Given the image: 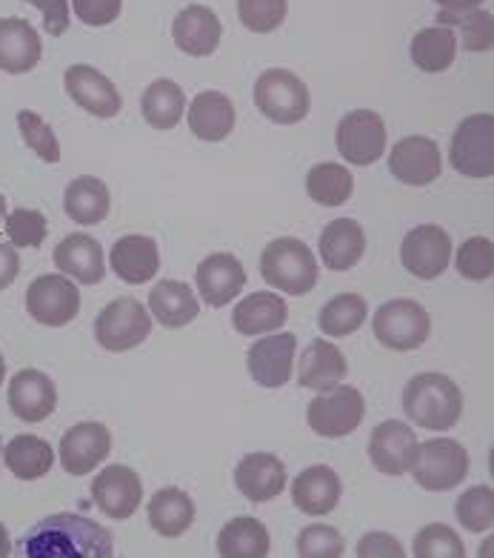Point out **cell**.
Returning <instances> with one entry per match:
<instances>
[{"instance_id":"1","label":"cell","mask_w":494,"mask_h":558,"mask_svg":"<svg viewBox=\"0 0 494 558\" xmlns=\"http://www.w3.org/2000/svg\"><path fill=\"white\" fill-rule=\"evenodd\" d=\"M21 556L26 558H112L114 538L98 521L58 512L38 521L23 535Z\"/></svg>"},{"instance_id":"2","label":"cell","mask_w":494,"mask_h":558,"mask_svg":"<svg viewBox=\"0 0 494 558\" xmlns=\"http://www.w3.org/2000/svg\"><path fill=\"white\" fill-rule=\"evenodd\" d=\"M404 410L418 427L446 433L464 415V392L449 375H415L404 390Z\"/></svg>"},{"instance_id":"3","label":"cell","mask_w":494,"mask_h":558,"mask_svg":"<svg viewBox=\"0 0 494 558\" xmlns=\"http://www.w3.org/2000/svg\"><path fill=\"white\" fill-rule=\"evenodd\" d=\"M260 276L286 295H306L318 287V258L297 238H277L260 255Z\"/></svg>"},{"instance_id":"4","label":"cell","mask_w":494,"mask_h":558,"mask_svg":"<svg viewBox=\"0 0 494 558\" xmlns=\"http://www.w3.org/2000/svg\"><path fill=\"white\" fill-rule=\"evenodd\" d=\"M255 107L272 123L292 126L309 116L312 98H309V86L295 72L267 70L255 81Z\"/></svg>"},{"instance_id":"5","label":"cell","mask_w":494,"mask_h":558,"mask_svg":"<svg viewBox=\"0 0 494 558\" xmlns=\"http://www.w3.org/2000/svg\"><path fill=\"white\" fill-rule=\"evenodd\" d=\"M409 473L429 493H446L464 482L469 473V452L455 438H429L418 444Z\"/></svg>"},{"instance_id":"6","label":"cell","mask_w":494,"mask_h":558,"mask_svg":"<svg viewBox=\"0 0 494 558\" xmlns=\"http://www.w3.org/2000/svg\"><path fill=\"white\" fill-rule=\"evenodd\" d=\"M366 401L358 387L335 384L329 390H320L306 410L309 427L323 438H343L355 433L363 424Z\"/></svg>"},{"instance_id":"7","label":"cell","mask_w":494,"mask_h":558,"mask_svg":"<svg viewBox=\"0 0 494 558\" xmlns=\"http://www.w3.org/2000/svg\"><path fill=\"white\" fill-rule=\"evenodd\" d=\"M372 329L374 338L388 350L411 352L427 344L429 332H432V318L418 301L395 299L374 313Z\"/></svg>"},{"instance_id":"8","label":"cell","mask_w":494,"mask_h":558,"mask_svg":"<svg viewBox=\"0 0 494 558\" xmlns=\"http://www.w3.org/2000/svg\"><path fill=\"white\" fill-rule=\"evenodd\" d=\"M152 332V315L137 299H114L95 318V338L109 352H126L144 344Z\"/></svg>"},{"instance_id":"9","label":"cell","mask_w":494,"mask_h":558,"mask_svg":"<svg viewBox=\"0 0 494 558\" xmlns=\"http://www.w3.org/2000/svg\"><path fill=\"white\" fill-rule=\"evenodd\" d=\"M449 161L455 172L466 178H492L494 175V118L469 116L460 121L452 138Z\"/></svg>"},{"instance_id":"10","label":"cell","mask_w":494,"mask_h":558,"mask_svg":"<svg viewBox=\"0 0 494 558\" xmlns=\"http://www.w3.org/2000/svg\"><path fill=\"white\" fill-rule=\"evenodd\" d=\"M337 153L355 167H372L386 153V123L372 109H355L337 123Z\"/></svg>"},{"instance_id":"11","label":"cell","mask_w":494,"mask_h":558,"mask_svg":"<svg viewBox=\"0 0 494 558\" xmlns=\"http://www.w3.org/2000/svg\"><path fill=\"white\" fill-rule=\"evenodd\" d=\"M26 313L44 327H66L81 313V292L69 276H40L26 290Z\"/></svg>"},{"instance_id":"12","label":"cell","mask_w":494,"mask_h":558,"mask_svg":"<svg viewBox=\"0 0 494 558\" xmlns=\"http://www.w3.org/2000/svg\"><path fill=\"white\" fill-rule=\"evenodd\" d=\"M400 260H404L406 272H411L420 281H432L449 269L452 260V238L449 232L437 227V223H423L406 232L404 244H400Z\"/></svg>"},{"instance_id":"13","label":"cell","mask_w":494,"mask_h":558,"mask_svg":"<svg viewBox=\"0 0 494 558\" xmlns=\"http://www.w3.org/2000/svg\"><path fill=\"white\" fill-rule=\"evenodd\" d=\"M91 498L103 515L109 519H129L135 515L137 507H140V498H144V482L140 475L126 464H112L107 466L103 473L95 475L91 482Z\"/></svg>"},{"instance_id":"14","label":"cell","mask_w":494,"mask_h":558,"mask_svg":"<svg viewBox=\"0 0 494 558\" xmlns=\"http://www.w3.org/2000/svg\"><path fill=\"white\" fill-rule=\"evenodd\" d=\"M441 169V146H437V141L423 138V135L400 138L392 146V155H388V172H392L400 184L427 186L432 184V181H437Z\"/></svg>"},{"instance_id":"15","label":"cell","mask_w":494,"mask_h":558,"mask_svg":"<svg viewBox=\"0 0 494 558\" xmlns=\"http://www.w3.org/2000/svg\"><path fill=\"white\" fill-rule=\"evenodd\" d=\"M63 86H66L69 98L95 118H114L123 109V98L118 93V86L103 72L89 66V63L69 66L66 75H63Z\"/></svg>"},{"instance_id":"16","label":"cell","mask_w":494,"mask_h":558,"mask_svg":"<svg viewBox=\"0 0 494 558\" xmlns=\"http://www.w3.org/2000/svg\"><path fill=\"white\" fill-rule=\"evenodd\" d=\"M415 452H418V438L406 421L388 418L372 429L369 459H372L374 470H381L383 475L409 473L415 464Z\"/></svg>"},{"instance_id":"17","label":"cell","mask_w":494,"mask_h":558,"mask_svg":"<svg viewBox=\"0 0 494 558\" xmlns=\"http://www.w3.org/2000/svg\"><path fill=\"white\" fill-rule=\"evenodd\" d=\"M295 352L297 338L292 332L260 338L249 347L246 367H249L255 384L267 387V390H277L283 384H289L292 367H295Z\"/></svg>"},{"instance_id":"18","label":"cell","mask_w":494,"mask_h":558,"mask_svg":"<svg viewBox=\"0 0 494 558\" xmlns=\"http://www.w3.org/2000/svg\"><path fill=\"white\" fill-rule=\"evenodd\" d=\"M112 452V436L98 421H84L61 438V464L69 475H89Z\"/></svg>"},{"instance_id":"19","label":"cell","mask_w":494,"mask_h":558,"mask_svg":"<svg viewBox=\"0 0 494 558\" xmlns=\"http://www.w3.org/2000/svg\"><path fill=\"white\" fill-rule=\"evenodd\" d=\"M54 407H58L54 381L40 369H21L9 381V410L15 413V418L40 424L54 413Z\"/></svg>"},{"instance_id":"20","label":"cell","mask_w":494,"mask_h":558,"mask_svg":"<svg viewBox=\"0 0 494 558\" xmlns=\"http://www.w3.org/2000/svg\"><path fill=\"white\" fill-rule=\"evenodd\" d=\"M195 281H198L200 299L214 310H221L232 304V299H237L246 287V269L232 253H212L200 260Z\"/></svg>"},{"instance_id":"21","label":"cell","mask_w":494,"mask_h":558,"mask_svg":"<svg viewBox=\"0 0 494 558\" xmlns=\"http://www.w3.org/2000/svg\"><path fill=\"white\" fill-rule=\"evenodd\" d=\"M235 487L251 505H267L286 487V464L272 452H249L235 466Z\"/></svg>"},{"instance_id":"22","label":"cell","mask_w":494,"mask_h":558,"mask_svg":"<svg viewBox=\"0 0 494 558\" xmlns=\"http://www.w3.org/2000/svg\"><path fill=\"white\" fill-rule=\"evenodd\" d=\"M221 17L214 15L209 7H186L177 12L175 24H172V38L177 49L192 58H209L221 47Z\"/></svg>"},{"instance_id":"23","label":"cell","mask_w":494,"mask_h":558,"mask_svg":"<svg viewBox=\"0 0 494 558\" xmlns=\"http://www.w3.org/2000/svg\"><path fill=\"white\" fill-rule=\"evenodd\" d=\"M40 35L23 17H3L0 21V72L7 75H26L40 63Z\"/></svg>"},{"instance_id":"24","label":"cell","mask_w":494,"mask_h":558,"mask_svg":"<svg viewBox=\"0 0 494 558\" xmlns=\"http://www.w3.org/2000/svg\"><path fill=\"white\" fill-rule=\"evenodd\" d=\"M54 267L61 269L63 276L75 278V281L95 287L107 276V264H103V246L91 235L75 232V235L63 238L61 244L54 246Z\"/></svg>"},{"instance_id":"25","label":"cell","mask_w":494,"mask_h":558,"mask_svg":"<svg viewBox=\"0 0 494 558\" xmlns=\"http://www.w3.org/2000/svg\"><path fill=\"white\" fill-rule=\"evenodd\" d=\"M343 496V484L332 466H309L292 482V501L306 515H326L337 507Z\"/></svg>"},{"instance_id":"26","label":"cell","mask_w":494,"mask_h":558,"mask_svg":"<svg viewBox=\"0 0 494 558\" xmlns=\"http://www.w3.org/2000/svg\"><path fill=\"white\" fill-rule=\"evenodd\" d=\"M349 364L346 355L335 344H329L323 338H314L300 352V367H297V381L304 390H329L346 378Z\"/></svg>"},{"instance_id":"27","label":"cell","mask_w":494,"mask_h":558,"mask_svg":"<svg viewBox=\"0 0 494 558\" xmlns=\"http://www.w3.org/2000/svg\"><path fill=\"white\" fill-rule=\"evenodd\" d=\"M366 253V232L355 218H337L320 232V258L332 272L358 267Z\"/></svg>"},{"instance_id":"28","label":"cell","mask_w":494,"mask_h":558,"mask_svg":"<svg viewBox=\"0 0 494 558\" xmlns=\"http://www.w3.org/2000/svg\"><path fill=\"white\" fill-rule=\"evenodd\" d=\"M112 269L114 276L126 283H146L158 276L160 253L155 238L149 235H126L114 241L112 246Z\"/></svg>"},{"instance_id":"29","label":"cell","mask_w":494,"mask_h":558,"mask_svg":"<svg viewBox=\"0 0 494 558\" xmlns=\"http://www.w3.org/2000/svg\"><path fill=\"white\" fill-rule=\"evenodd\" d=\"M189 130L195 132V138L200 141H223L229 138V132L235 130V107L226 93L209 89V93L195 95L189 104Z\"/></svg>"},{"instance_id":"30","label":"cell","mask_w":494,"mask_h":558,"mask_svg":"<svg viewBox=\"0 0 494 558\" xmlns=\"http://www.w3.org/2000/svg\"><path fill=\"white\" fill-rule=\"evenodd\" d=\"M286 318H289V306L274 292H251L249 299L240 301L232 313V324L237 332L249 338L281 329Z\"/></svg>"},{"instance_id":"31","label":"cell","mask_w":494,"mask_h":558,"mask_svg":"<svg viewBox=\"0 0 494 558\" xmlns=\"http://www.w3.org/2000/svg\"><path fill=\"white\" fill-rule=\"evenodd\" d=\"M149 310H152L155 322H160L169 329H181L198 318L200 304L195 299L189 283L183 281H160L149 292Z\"/></svg>"},{"instance_id":"32","label":"cell","mask_w":494,"mask_h":558,"mask_svg":"<svg viewBox=\"0 0 494 558\" xmlns=\"http://www.w3.org/2000/svg\"><path fill=\"white\" fill-rule=\"evenodd\" d=\"M3 464L9 466V473L21 478V482H38L44 475H49L54 464L52 444L44 441L38 436H15L3 447Z\"/></svg>"},{"instance_id":"33","label":"cell","mask_w":494,"mask_h":558,"mask_svg":"<svg viewBox=\"0 0 494 558\" xmlns=\"http://www.w3.org/2000/svg\"><path fill=\"white\" fill-rule=\"evenodd\" d=\"M109 207H112V198H109L107 184L95 175L75 178L66 186V195H63V209L81 227H91V223L103 221L109 215Z\"/></svg>"},{"instance_id":"34","label":"cell","mask_w":494,"mask_h":558,"mask_svg":"<svg viewBox=\"0 0 494 558\" xmlns=\"http://www.w3.org/2000/svg\"><path fill=\"white\" fill-rule=\"evenodd\" d=\"M192 521H195V501L183 489L163 487L149 501V524L163 538L183 535L192 527Z\"/></svg>"},{"instance_id":"35","label":"cell","mask_w":494,"mask_h":558,"mask_svg":"<svg viewBox=\"0 0 494 558\" xmlns=\"http://www.w3.org/2000/svg\"><path fill=\"white\" fill-rule=\"evenodd\" d=\"M272 538L263 521L240 515L232 519L218 535V553L223 558H267Z\"/></svg>"},{"instance_id":"36","label":"cell","mask_w":494,"mask_h":558,"mask_svg":"<svg viewBox=\"0 0 494 558\" xmlns=\"http://www.w3.org/2000/svg\"><path fill=\"white\" fill-rule=\"evenodd\" d=\"M140 109H144L146 123L155 126V130H175L183 116H186V95H183L175 81L160 77V81L146 86Z\"/></svg>"},{"instance_id":"37","label":"cell","mask_w":494,"mask_h":558,"mask_svg":"<svg viewBox=\"0 0 494 558\" xmlns=\"http://www.w3.org/2000/svg\"><path fill=\"white\" fill-rule=\"evenodd\" d=\"M457 58V35L446 26H429L411 40V61L420 72H446Z\"/></svg>"},{"instance_id":"38","label":"cell","mask_w":494,"mask_h":558,"mask_svg":"<svg viewBox=\"0 0 494 558\" xmlns=\"http://www.w3.org/2000/svg\"><path fill=\"white\" fill-rule=\"evenodd\" d=\"M306 192L320 207H343L355 192V178L343 163H318L306 175Z\"/></svg>"},{"instance_id":"39","label":"cell","mask_w":494,"mask_h":558,"mask_svg":"<svg viewBox=\"0 0 494 558\" xmlns=\"http://www.w3.org/2000/svg\"><path fill=\"white\" fill-rule=\"evenodd\" d=\"M366 315H369L366 299H360L358 292H343V295H335V299L320 310L318 327L323 336L343 338L358 332L363 327Z\"/></svg>"},{"instance_id":"40","label":"cell","mask_w":494,"mask_h":558,"mask_svg":"<svg viewBox=\"0 0 494 558\" xmlns=\"http://www.w3.org/2000/svg\"><path fill=\"white\" fill-rule=\"evenodd\" d=\"M441 24H446V29L460 32V44L469 52H489L494 40V21L489 12L483 9H466V12H441Z\"/></svg>"},{"instance_id":"41","label":"cell","mask_w":494,"mask_h":558,"mask_svg":"<svg viewBox=\"0 0 494 558\" xmlns=\"http://www.w3.org/2000/svg\"><path fill=\"white\" fill-rule=\"evenodd\" d=\"M455 515L460 521V527L469 533H486L494 524V489L489 484L466 489L464 496L457 498Z\"/></svg>"},{"instance_id":"42","label":"cell","mask_w":494,"mask_h":558,"mask_svg":"<svg viewBox=\"0 0 494 558\" xmlns=\"http://www.w3.org/2000/svg\"><path fill=\"white\" fill-rule=\"evenodd\" d=\"M17 126H21L23 144L29 146L40 161L46 163L61 161V144H58V138H54V130L38 116V112L21 109V112H17Z\"/></svg>"},{"instance_id":"43","label":"cell","mask_w":494,"mask_h":558,"mask_svg":"<svg viewBox=\"0 0 494 558\" xmlns=\"http://www.w3.org/2000/svg\"><path fill=\"white\" fill-rule=\"evenodd\" d=\"M289 3L286 0H237V17L249 32L269 35L286 21Z\"/></svg>"},{"instance_id":"44","label":"cell","mask_w":494,"mask_h":558,"mask_svg":"<svg viewBox=\"0 0 494 558\" xmlns=\"http://www.w3.org/2000/svg\"><path fill=\"white\" fill-rule=\"evenodd\" d=\"M415 556L418 558H464L466 547L460 535L446 524H429L415 535Z\"/></svg>"},{"instance_id":"45","label":"cell","mask_w":494,"mask_h":558,"mask_svg":"<svg viewBox=\"0 0 494 558\" xmlns=\"http://www.w3.org/2000/svg\"><path fill=\"white\" fill-rule=\"evenodd\" d=\"M457 272L469 281H489L494 272V244L489 238H469L457 250Z\"/></svg>"},{"instance_id":"46","label":"cell","mask_w":494,"mask_h":558,"mask_svg":"<svg viewBox=\"0 0 494 558\" xmlns=\"http://www.w3.org/2000/svg\"><path fill=\"white\" fill-rule=\"evenodd\" d=\"M346 544L335 527L326 524H309L297 535V556L300 558H337L343 556Z\"/></svg>"},{"instance_id":"47","label":"cell","mask_w":494,"mask_h":558,"mask_svg":"<svg viewBox=\"0 0 494 558\" xmlns=\"http://www.w3.org/2000/svg\"><path fill=\"white\" fill-rule=\"evenodd\" d=\"M46 232H49V223L38 209H15V213L7 215L9 244L38 250L46 241Z\"/></svg>"},{"instance_id":"48","label":"cell","mask_w":494,"mask_h":558,"mask_svg":"<svg viewBox=\"0 0 494 558\" xmlns=\"http://www.w3.org/2000/svg\"><path fill=\"white\" fill-rule=\"evenodd\" d=\"M72 9L81 24L109 26L121 15L123 0H72Z\"/></svg>"},{"instance_id":"49","label":"cell","mask_w":494,"mask_h":558,"mask_svg":"<svg viewBox=\"0 0 494 558\" xmlns=\"http://www.w3.org/2000/svg\"><path fill=\"white\" fill-rule=\"evenodd\" d=\"M358 553L360 558H374V556H383V558H404L406 550L404 544L397 542L395 535L388 533H369L363 535L358 542Z\"/></svg>"},{"instance_id":"50","label":"cell","mask_w":494,"mask_h":558,"mask_svg":"<svg viewBox=\"0 0 494 558\" xmlns=\"http://www.w3.org/2000/svg\"><path fill=\"white\" fill-rule=\"evenodd\" d=\"M35 9L44 12V29L49 35H63L69 29V0H26Z\"/></svg>"},{"instance_id":"51","label":"cell","mask_w":494,"mask_h":558,"mask_svg":"<svg viewBox=\"0 0 494 558\" xmlns=\"http://www.w3.org/2000/svg\"><path fill=\"white\" fill-rule=\"evenodd\" d=\"M21 276V258L15 253V244L0 241V290H9Z\"/></svg>"},{"instance_id":"52","label":"cell","mask_w":494,"mask_h":558,"mask_svg":"<svg viewBox=\"0 0 494 558\" xmlns=\"http://www.w3.org/2000/svg\"><path fill=\"white\" fill-rule=\"evenodd\" d=\"M434 3L446 12H466V9H478L483 0H434Z\"/></svg>"},{"instance_id":"53","label":"cell","mask_w":494,"mask_h":558,"mask_svg":"<svg viewBox=\"0 0 494 558\" xmlns=\"http://www.w3.org/2000/svg\"><path fill=\"white\" fill-rule=\"evenodd\" d=\"M9 556H12V542H9L7 527L0 524V558H9Z\"/></svg>"},{"instance_id":"54","label":"cell","mask_w":494,"mask_h":558,"mask_svg":"<svg viewBox=\"0 0 494 558\" xmlns=\"http://www.w3.org/2000/svg\"><path fill=\"white\" fill-rule=\"evenodd\" d=\"M3 221H7V201L0 195V227H3Z\"/></svg>"},{"instance_id":"55","label":"cell","mask_w":494,"mask_h":558,"mask_svg":"<svg viewBox=\"0 0 494 558\" xmlns=\"http://www.w3.org/2000/svg\"><path fill=\"white\" fill-rule=\"evenodd\" d=\"M3 375H7V361H3V352H0V387H3Z\"/></svg>"},{"instance_id":"56","label":"cell","mask_w":494,"mask_h":558,"mask_svg":"<svg viewBox=\"0 0 494 558\" xmlns=\"http://www.w3.org/2000/svg\"><path fill=\"white\" fill-rule=\"evenodd\" d=\"M0 456H3V441H0Z\"/></svg>"}]
</instances>
